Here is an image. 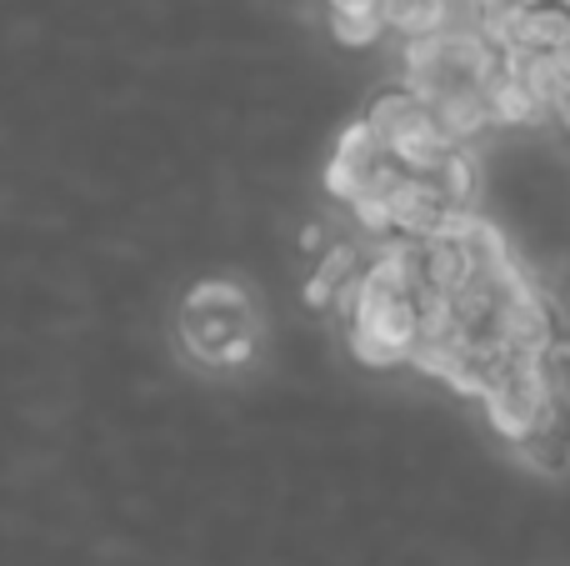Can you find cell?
Returning a JSON list of instances; mask_svg holds the SVG:
<instances>
[{"mask_svg": "<svg viewBox=\"0 0 570 566\" xmlns=\"http://www.w3.org/2000/svg\"><path fill=\"white\" fill-rule=\"evenodd\" d=\"M240 321H246V301H240L236 286H220V281H206V286L190 291L186 301V336L200 357L220 361V351L240 336Z\"/></svg>", "mask_w": 570, "mask_h": 566, "instance_id": "obj_1", "label": "cell"}, {"mask_svg": "<svg viewBox=\"0 0 570 566\" xmlns=\"http://www.w3.org/2000/svg\"><path fill=\"white\" fill-rule=\"evenodd\" d=\"M385 206H391V236H405V241L435 236V231L445 226V216H451V206H445L441 191L431 186V176H411V170L395 180Z\"/></svg>", "mask_w": 570, "mask_h": 566, "instance_id": "obj_2", "label": "cell"}, {"mask_svg": "<svg viewBox=\"0 0 570 566\" xmlns=\"http://www.w3.org/2000/svg\"><path fill=\"white\" fill-rule=\"evenodd\" d=\"M381 156H385V146H381V136H375L365 120L345 126L341 146H335L331 166H325V191H331V196H341V201H355V196H361V186H365V176L375 170V160H381Z\"/></svg>", "mask_w": 570, "mask_h": 566, "instance_id": "obj_3", "label": "cell"}, {"mask_svg": "<svg viewBox=\"0 0 570 566\" xmlns=\"http://www.w3.org/2000/svg\"><path fill=\"white\" fill-rule=\"evenodd\" d=\"M425 110H431L435 130L445 136V146H471V140L481 136L485 126H491V116H485V96H481V86L441 90V96L425 100Z\"/></svg>", "mask_w": 570, "mask_h": 566, "instance_id": "obj_4", "label": "cell"}, {"mask_svg": "<svg viewBox=\"0 0 570 566\" xmlns=\"http://www.w3.org/2000/svg\"><path fill=\"white\" fill-rule=\"evenodd\" d=\"M465 221H471V216H465ZM421 256H425V276L421 281H431V286H441V291H455L475 271L471 246H465L461 231H435V236H425L421 241Z\"/></svg>", "mask_w": 570, "mask_h": 566, "instance_id": "obj_5", "label": "cell"}, {"mask_svg": "<svg viewBox=\"0 0 570 566\" xmlns=\"http://www.w3.org/2000/svg\"><path fill=\"white\" fill-rule=\"evenodd\" d=\"M431 186L441 191V201L451 211H471L475 191H481V160L465 146H445L441 160L431 166Z\"/></svg>", "mask_w": 570, "mask_h": 566, "instance_id": "obj_6", "label": "cell"}, {"mask_svg": "<svg viewBox=\"0 0 570 566\" xmlns=\"http://www.w3.org/2000/svg\"><path fill=\"white\" fill-rule=\"evenodd\" d=\"M561 40H570V10L561 0H535L521 16L511 20V46L525 50H556Z\"/></svg>", "mask_w": 570, "mask_h": 566, "instance_id": "obj_7", "label": "cell"}, {"mask_svg": "<svg viewBox=\"0 0 570 566\" xmlns=\"http://www.w3.org/2000/svg\"><path fill=\"white\" fill-rule=\"evenodd\" d=\"M441 150H445V136L435 130V120H431V110H425L415 126H405V130H395L391 140H385V156L391 160H401L411 176H431V166L441 160Z\"/></svg>", "mask_w": 570, "mask_h": 566, "instance_id": "obj_8", "label": "cell"}, {"mask_svg": "<svg viewBox=\"0 0 570 566\" xmlns=\"http://www.w3.org/2000/svg\"><path fill=\"white\" fill-rule=\"evenodd\" d=\"M481 96H485V116H491L495 126H525V120L541 110L535 106V96L511 76V70H501L495 80H485Z\"/></svg>", "mask_w": 570, "mask_h": 566, "instance_id": "obj_9", "label": "cell"}, {"mask_svg": "<svg viewBox=\"0 0 570 566\" xmlns=\"http://www.w3.org/2000/svg\"><path fill=\"white\" fill-rule=\"evenodd\" d=\"M546 421H551V437L570 447V351H546Z\"/></svg>", "mask_w": 570, "mask_h": 566, "instance_id": "obj_10", "label": "cell"}, {"mask_svg": "<svg viewBox=\"0 0 570 566\" xmlns=\"http://www.w3.org/2000/svg\"><path fill=\"white\" fill-rule=\"evenodd\" d=\"M421 116H425V100L421 96H411V90H385V96L371 100V110H365V126H371L375 136H381V146H385L395 130L415 126Z\"/></svg>", "mask_w": 570, "mask_h": 566, "instance_id": "obj_11", "label": "cell"}, {"mask_svg": "<svg viewBox=\"0 0 570 566\" xmlns=\"http://www.w3.org/2000/svg\"><path fill=\"white\" fill-rule=\"evenodd\" d=\"M331 30H335L341 46L361 50V46H375V40H381L385 20H381L375 6H331Z\"/></svg>", "mask_w": 570, "mask_h": 566, "instance_id": "obj_12", "label": "cell"}, {"mask_svg": "<svg viewBox=\"0 0 570 566\" xmlns=\"http://www.w3.org/2000/svg\"><path fill=\"white\" fill-rule=\"evenodd\" d=\"M345 276H355V251L351 246H335L331 256L321 261V271L305 281V306L325 311V306H331V296H335V286H341Z\"/></svg>", "mask_w": 570, "mask_h": 566, "instance_id": "obj_13", "label": "cell"}, {"mask_svg": "<svg viewBox=\"0 0 570 566\" xmlns=\"http://www.w3.org/2000/svg\"><path fill=\"white\" fill-rule=\"evenodd\" d=\"M445 20H451V0H415V6L395 20V30H401V36H431V30H445Z\"/></svg>", "mask_w": 570, "mask_h": 566, "instance_id": "obj_14", "label": "cell"}, {"mask_svg": "<svg viewBox=\"0 0 570 566\" xmlns=\"http://www.w3.org/2000/svg\"><path fill=\"white\" fill-rule=\"evenodd\" d=\"M355 221H361L371 236H391V206H385V196H355Z\"/></svg>", "mask_w": 570, "mask_h": 566, "instance_id": "obj_15", "label": "cell"}, {"mask_svg": "<svg viewBox=\"0 0 570 566\" xmlns=\"http://www.w3.org/2000/svg\"><path fill=\"white\" fill-rule=\"evenodd\" d=\"M525 6H535V0H475V16L481 20H515Z\"/></svg>", "mask_w": 570, "mask_h": 566, "instance_id": "obj_16", "label": "cell"}, {"mask_svg": "<svg viewBox=\"0 0 570 566\" xmlns=\"http://www.w3.org/2000/svg\"><path fill=\"white\" fill-rule=\"evenodd\" d=\"M551 106H556V116H561V126H566V136H570V80L551 96Z\"/></svg>", "mask_w": 570, "mask_h": 566, "instance_id": "obj_17", "label": "cell"}, {"mask_svg": "<svg viewBox=\"0 0 570 566\" xmlns=\"http://www.w3.org/2000/svg\"><path fill=\"white\" fill-rule=\"evenodd\" d=\"M551 60H556V70H561V80H570V40H561V46L551 50Z\"/></svg>", "mask_w": 570, "mask_h": 566, "instance_id": "obj_18", "label": "cell"}, {"mask_svg": "<svg viewBox=\"0 0 570 566\" xmlns=\"http://www.w3.org/2000/svg\"><path fill=\"white\" fill-rule=\"evenodd\" d=\"M305 251H321V226H305Z\"/></svg>", "mask_w": 570, "mask_h": 566, "instance_id": "obj_19", "label": "cell"}, {"mask_svg": "<svg viewBox=\"0 0 570 566\" xmlns=\"http://www.w3.org/2000/svg\"><path fill=\"white\" fill-rule=\"evenodd\" d=\"M331 6H375V0H331Z\"/></svg>", "mask_w": 570, "mask_h": 566, "instance_id": "obj_20", "label": "cell"}]
</instances>
